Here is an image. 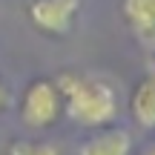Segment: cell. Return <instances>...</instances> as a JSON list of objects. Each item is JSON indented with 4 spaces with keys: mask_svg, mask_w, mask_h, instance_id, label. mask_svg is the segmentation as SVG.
<instances>
[{
    "mask_svg": "<svg viewBox=\"0 0 155 155\" xmlns=\"http://www.w3.org/2000/svg\"><path fill=\"white\" fill-rule=\"evenodd\" d=\"M58 89L63 95V115L81 129H101L118 121L121 98L109 81L83 72H61L55 75Z\"/></svg>",
    "mask_w": 155,
    "mask_h": 155,
    "instance_id": "1",
    "label": "cell"
},
{
    "mask_svg": "<svg viewBox=\"0 0 155 155\" xmlns=\"http://www.w3.org/2000/svg\"><path fill=\"white\" fill-rule=\"evenodd\" d=\"M17 115L20 124L29 129H49L63 118V95L58 89L55 78H32L23 86L17 101Z\"/></svg>",
    "mask_w": 155,
    "mask_h": 155,
    "instance_id": "2",
    "label": "cell"
},
{
    "mask_svg": "<svg viewBox=\"0 0 155 155\" xmlns=\"http://www.w3.org/2000/svg\"><path fill=\"white\" fill-rule=\"evenodd\" d=\"M83 0H29L26 15L38 32L49 38H66L72 32Z\"/></svg>",
    "mask_w": 155,
    "mask_h": 155,
    "instance_id": "3",
    "label": "cell"
},
{
    "mask_svg": "<svg viewBox=\"0 0 155 155\" xmlns=\"http://www.w3.org/2000/svg\"><path fill=\"white\" fill-rule=\"evenodd\" d=\"M78 155H132V132L121 124L92 129L81 141Z\"/></svg>",
    "mask_w": 155,
    "mask_h": 155,
    "instance_id": "4",
    "label": "cell"
},
{
    "mask_svg": "<svg viewBox=\"0 0 155 155\" xmlns=\"http://www.w3.org/2000/svg\"><path fill=\"white\" fill-rule=\"evenodd\" d=\"M129 118L144 132H155V72H147L135 81L129 92Z\"/></svg>",
    "mask_w": 155,
    "mask_h": 155,
    "instance_id": "5",
    "label": "cell"
},
{
    "mask_svg": "<svg viewBox=\"0 0 155 155\" xmlns=\"http://www.w3.org/2000/svg\"><path fill=\"white\" fill-rule=\"evenodd\" d=\"M127 26L138 38L150 40L155 35V0H118Z\"/></svg>",
    "mask_w": 155,
    "mask_h": 155,
    "instance_id": "6",
    "label": "cell"
},
{
    "mask_svg": "<svg viewBox=\"0 0 155 155\" xmlns=\"http://www.w3.org/2000/svg\"><path fill=\"white\" fill-rule=\"evenodd\" d=\"M6 155H63L55 141H35V138H15L6 147Z\"/></svg>",
    "mask_w": 155,
    "mask_h": 155,
    "instance_id": "7",
    "label": "cell"
},
{
    "mask_svg": "<svg viewBox=\"0 0 155 155\" xmlns=\"http://www.w3.org/2000/svg\"><path fill=\"white\" fill-rule=\"evenodd\" d=\"M9 106H12V92H9V83L3 81V75H0V115H6Z\"/></svg>",
    "mask_w": 155,
    "mask_h": 155,
    "instance_id": "8",
    "label": "cell"
},
{
    "mask_svg": "<svg viewBox=\"0 0 155 155\" xmlns=\"http://www.w3.org/2000/svg\"><path fill=\"white\" fill-rule=\"evenodd\" d=\"M138 155H155V141H152V144H147V147H144V150H141Z\"/></svg>",
    "mask_w": 155,
    "mask_h": 155,
    "instance_id": "9",
    "label": "cell"
},
{
    "mask_svg": "<svg viewBox=\"0 0 155 155\" xmlns=\"http://www.w3.org/2000/svg\"><path fill=\"white\" fill-rule=\"evenodd\" d=\"M150 43H152V52H155V35H152V38H150Z\"/></svg>",
    "mask_w": 155,
    "mask_h": 155,
    "instance_id": "10",
    "label": "cell"
}]
</instances>
